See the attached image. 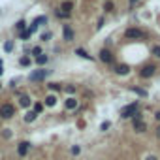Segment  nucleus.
<instances>
[{
  "instance_id": "1",
  "label": "nucleus",
  "mask_w": 160,
  "mask_h": 160,
  "mask_svg": "<svg viewBox=\"0 0 160 160\" xmlns=\"http://www.w3.org/2000/svg\"><path fill=\"white\" fill-rule=\"evenodd\" d=\"M138 108H139V102H138V100L132 102V104H128V106H124V108L121 109V119H132L134 113L138 111Z\"/></svg>"
},
{
  "instance_id": "2",
  "label": "nucleus",
  "mask_w": 160,
  "mask_h": 160,
  "mask_svg": "<svg viewBox=\"0 0 160 160\" xmlns=\"http://www.w3.org/2000/svg\"><path fill=\"white\" fill-rule=\"evenodd\" d=\"M51 73V70H34V72H30V75H28V81H32V83H36V81H43V79L47 77Z\"/></svg>"
},
{
  "instance_id": "3",
  "label": "nucleus",
  "mask_w": 160,
  "mask_h": 160,
  "mask_svg": "<svg viewBox=\"0 0 160 160\" xmlns=\"http://www.w3.org/2000/svg\"><path fill=\"white\" fill-rule=\"evenodd\" d=\"M124 38H126V40H141V38H145V32H143L141 28L132 27V28H126V30H124Z\"/></svg>"
},
{
  "instance_id": "4",
  "label": "nucleus",
  "mask_w": 160,
  "mask_h": 160,
  "mask_svg": "<svg viewBox=\"0 0 160 160\" xmlns=\"http://www.w3.org/2000/svg\"><path fill=\"white\" fill-rule=\"evenodd\" d=\"M13 117H15V108L12 104L0 106V119H13Z\"/></svg>"
},
{
  "instance_id": "5",
  "label": "nucleus",
  "mask_w": 160,
  "mask_h": 160,
  "mask_svg": "<svg viewBox=\"0 0 160 160\" xmlns=\"http://www.w3.org/2000/svg\"><path fill=\"white\" fill-rule=\"evenodd\" d=\"M156 73V66L154 64H145L141 70H139V77L141 79H149V77H152Z\"/></svg>"
},
{
  "instance_id": "6",
  "label": "nucleus",
  "mask_w": 160,
  "mask_h": 160,
  "mask_svg": "<svg viewBox=\"0 0 160 160\" xmlns=\"http://www.w3.org/2000/svg\"><path fill=\"white\" fill-rule=\"evenodd\" d=\"M98 58H100L104 64H111V62H113V53H111L108 47H102L100 53H98Z\"/></svg>"
},
{
  "instance_id": "7",
  "label": "nucleus",
  "mask_w": 160,
  "mask_h": 160,
  "mask_svg": "<svg viewBox=\"0 0 160 160\" xmlns=\"http://www.w3.org/2000/svg\"><path fill=\"white\" fill-rule=\"evenodd\" d=\"M30 141H21V143H17V156H27L28 154V149H30Z\"/></svg>"
},
{
  "instance_id": "8",
  "label": "nucleus",
  "mask_w": 160,
  "mask_h": 160,
  "mask_svg": "<svg viewBox=\"0 0 160 160\" xmlns=\"http://www.w3.org/2000/svg\"><path fill=\"white\" fill-rule=\"evenodd\" d=\"M62 38H64L66 42H72V40L75 38V34H73V28H72L70 25H62Z\"/></svg>"
},
{
  "instance_id": "9",
  "label": "nucleus",
  "mask_w": 160,
  "mask_h": 160,
  "mask_svg": "<svg viewBox=\"0 0 160 160\" xmlns=\"http://www.w3.org/2000/svg\"><path fill=\"white\" fill-rule=\"evenodd\" d=\"M77 106H79V102H77L73 96H68V98L64 100V108H66L68 111H73V109H77Z\"/></svg>"
},
{
  "instance_id": "10",
  "label": "nucleus",
  "mask_w": 160,
  "mask_h": 160,
  "mask_svg": "<svg viewBox=\"0 0 160 160\" xmlns=\"http://www.w3.org/2000/svg\"><path fill=\"white\" fill-rule=\"evenodd\" d=\"M132 126H134V132H138V134L147 132V122L145 121H132Z\"/></svg>"
},
{
  "instance_id": "11",
  "label": "nucleus",
  "mask_w": 160,
  "mask_h": 160,
  "mask_svg": "<svg viewBox=\"0 0 160 160\" xmlns=\"http://www.w3.org/2000/svg\"><path fill=\"white\" fill-rule=\"evenodd\" d=\"M113 72H115L117 75H128V73H130V66H128V64H117Z\"/></svg>"
},
{
  "instance_id": "12",
  "label": "nucleus",
  "mask_w": 160,
  "mask_h": 160,
  "mask_svg": "<svg viewBox=\"0 0 160 160\" xmlns=\"http://www.w3.org/2000/svg\"><path fill=\"white\" fill-rule=\"evenodd\" d=\"M57 102H58V98H57L55 94H47V96H45V100H43L42 104H43L45 108H55V106H57Z\"/></svg>"
},
{
  "instance_id": "13",
  "label": "nucleus",
  "mask_w": 160,
  "mask_h": 160,
  "mask_svg": "<svg viewBox=\"0 0 160 160\" xmlns=\"http://www.w3.org/2000/svg\"><path fill=\"white\" fill-rule=\"evenodd\" d=\"M19 106H21V108H25V109H28V108L32 106L30 96H28V94H21V96H19Z\"/></svg>"
},
{
  "instance_id": "14",
  "label": "nucleus",
  "mask_w": 160,
  "mask_h": 160,
  "mask_svg": "<svg viewBox=\"0 0 160 160\" xmlns=\"http://www.w3.org/2000/svg\"><path fill=\"white\" fill-rule=\"evenodd\" d=\"M58 10H60V12H66V13H72V10H73V2H72V0H64Z\"/></svg>"
},
{
  "instance_id": "15",
  "label": "nucleus",
  "mask_w": 160,
  "mask_h": 160,
  "mask_svg": "<svg viewBox=\"0 0 160 160\" xmlns=\"http://www.w3.org/2000/svg\"><path fill=\"white\" fill-rule=\"evenodd\" d=\"M75 55H77V57H81V58H85V60H94L92 55H89L83 47H77V49H75Z\"/></svg>"
},
{
  "instance_id": "16",
  "label": "nucleus",
  "mask_w": 160,
  "mask_h": 160,
  "mask_svg": "<svg viewBox=\"0 0 160 160\" xmlns=\"http://www.w3.org/2000/svg\"><path fill=\"white\" fill-rule=\"evenodd\" d=\"M34 62H36L38 66H45V64L49 62V57H47L45 53H42V55H38V57L34 58Z\"/></svg>"
},
{
  "instance_id": "17",
  "label": "nucleus",
  "mask_w": 160,
  "mask_h": 160,
  "mask_svg": "<svg viewBox=\"0 0 160 160\" xmlns=\"http://www.w3.org/2000/svg\"><path fill=\"white\" fill-rule=\"evenodd\" d=\"M23 119H25V122H28V124H30V122H34V121L38 119V115H36L32 109H28V111L25 113V117H23Z\"/></svg>"
},
{
  "instance_id": "18",
  "label": "nucleus",
  "mask_w": 160,
  "mask_h": 160,
  "mask_svg": "<svg viewBox=\"0 0 160 160\" xmlns=\"http://www.w3.org/2000/svg\"><path fill=\"white\" fill-rule=\"evenodd\" d=\"M19 64H21V66H25V68H28V66L32 64V58H30L28 55H23V57L19 58Z\"/></svg>"
},
{
  "instance_id": "19",
  "label": "nucleus",
  "mask_w": 160,
  "mask_h": 160,
  "mask_svg": "<svg viewBox=\"0 0 160 160\" xmlns=\"http://www.w3.org/2000/svg\"><path fill=\"white\" fill-rule=\"evenodd\" d=\"M45 109V106L42 104V102H36V104H32V111L36 113V115H42V111Z\"/></svg>"
},
{
  "instance_id": "20",
  "label": "nucleus",
  "mask_w": 160,
  "mask_h": 160,
  "mask_svg": "<svg viewBox=\"0 0 160 160\" xmlns=\"http://www.w3.org/2000/svg\"><path fill=\"white\" fill-rule=\"evenodd\" d=\"M15 30H19V32L27 30V21H25V19H19V21L15 23Z\"/></svg>"
},
{
  "instance_id": "21",
  "label": "nucleus",
  "mask_w": 160,
  "mask_h": 160,
  "mask_svg": "<svg viewBox=\"0 0 160 160\" xmlns=\"http://www.w3.org/2000/svg\"><path fill=\"white\" fill-rule=\"evenodd\" d=\"M32 23H34L36 27H42V25H45V23H47V17H45V15H40V17H36Z\"/></svg>"
},
{
  "instance_id": "22",
  "label": "nucleus",
  "mask_w": 160,
  "mask_h": 160,
  "mask_svg": "<svg viewBox=\"0 0 160 160\" xmlns=\"http://www.w3.org/2000/svg\"><path fill=\"white\" fill-rule=\"evenodd\" d=\"M13 47H15L13 40H8V42H4V51H6V53H12V51H13Z\"/></svg>"
},
{
  "instance_id": "23",
  "label": "nucleus",
  "mask_w": 160,
  "mask_h": 160,
  "mask_svg": "<svg viewBox=\"0 0 160 160\" xmlns=\"http://www.w3.org/2000/svg\"><path fill=\"white\" fill-rule=\"evenodd\" d=\"M70 154H72V156H79V154H81V145H72Z\"/></svg>"
},
{
  "instance_id": "24",
  "label": "nucleus",
  "mask_w": 160,
  "mask_h": 160,
  "mask_svg": "<svg viewBox=\"0 0 160 160\" xmlns=\"http://www.w3.org/2000/svg\"><path fill=\"white\" fill-rule=\"evenodd\" d=\"M47 89H49L51 92H58L62 87H60V83H49V85H47Z\"/></svg>"
},
{
  "instance_id": "25",
  "label": "nucleus",
  "mask_w": 160,
  "mask_h": 160,
  "mask_svg": "<svg viewBox=\"0 0 160 160\" xmlns=\"http://www.w3.org/2000/svg\"><path fill=\"white\" fill-rule=\"evenodd\" d=\"M2 138H4V139H12V138H13V130L4 128V130H2Z\"/></svg>"
},
{
  "instance_id": "26",
  "label": "nucleus",
  "mask_w": 160,
  "mask_h": 160,
  "mask_svg": "<svg viewBox=\"0 0 160 160\" xmlns=\"http://www.w3.org/2000/svg\"><path fill=\"white\" fill-rule=\"evenodd\" d=\"M55 15H57L58 19H70V15H72V13H66V12H60V10H57V12H55Z\"/></svg>"
},
{
  "instance_id": "27",
  "label": "nucleus",
  "mask_w": 160,
  "mask_h": 160,
  "mask_svg": "<svg viewBox=\"0 0 160 160\" xmlns=\"http://www.w3.org/2000/svg\"><path fill=\"white\" fill-rule=\"evenodd\" d=\"M30 36H32V34H30V30H28V28H27V30H23V32H19V40H25V42H27Z\"/></svg>"
},
{
  "instance_id": "28",
  "label": "nucleus",
  "mask_w": 160,
  "mask_h": 160,
  "mask_svg": "<svg viewBox=\"0 0 160 160\" xmlns=\"http://www.w3.org/2000/svg\"><path fill=\"white\" fill-rule=\"evenodd\" d=\"M130 91H132V92H136V94H139V96H147V91H145V89H139V87H132Z\"/></svg>"
},
{
  "instance_id": "29",
  "label": "nucleus",
  "mask_w": 160,
  "mask_h": 160,
  "mask_svg": "<svg viewBox=\"0 0 160 160\" xmlns=\"http://www.w3.org/2000/svg\"><path fill=\"white\" fill-rule=\"evenodd\" d=\"M104 10H106V12L109 13V12H113V10H115V4L111 2V0H108V2L104 4Z\"/></svg>"
},
{
  "instance_id": "30",
  "label": "nucleus",
  "mask_w": 160,
  "mask_h": 160,
  "mask_svg": "<svg viewBox=\"0 0 160 160\" xmlns=\"http://www.w3.org/2000/svg\"><path fill=\"white\" fill-rule=\"evenodd\" d=\"M30 53H32V57L36 58V57H38V55H42L43 51H42V47H40V45H36V47H32V49H30Z\"/></svg>"
},
{
  "instance_id": "31",
  "label": "nucleus",
  "mask_w": 160,
  "mask_h": 160,
  "mask_svg": "<svg viewBox=\"0 0 160 160\" xmlns=\"http://www.w3.org/2000/svg\"><path fill=\"white\" fill-rule=\"evenodd\" d=\"M151 55H154L156 58H160V45H152L151 47Z\"/></svg>"
},
{
  "instance_id": "32",
  "label": "nucleus",
  "mask_w": 160,
  "mask_h": 160,
  "mask_svg": "<svg viewBox=\"0 0 160 160\" xmlns=\"http://www.w3.org/2000/svg\"><path fill=\"white\" fill-rule=\"evenodd\" d=\"M51 38H53V32H43V34L40 36V40H42V42H49Z\"/></svg>"
},
{
  "instance_id": "33",
  "label": "nucleus",
  "mask_w": 160,
  "mask_h": 160,
  "mask_svg": "<svg viewBox=\"0 0 160 160\" xmlns=\"http://www.w3.org/2000/svg\"><path fill=\"white\" fill-rule=\"evenodd\" d=\"M109 128H111V122H109V121H104V122L100 124V130H102V132H108Z\"/></svg>"
},
{
  "instance_id": "34",
  "label": "nucleus",
  "mask_w": 160,
  "mask_h": 160,
  "mask_svg": "<svg viewBox=\"0 0 160 160\" xmlns=\"http://www.w3.org/2000/svg\"><path fill=\"white\" fill-rule=\"evenodd\" d=\"M21 79H23V77H13L12 81H10V89H15V87H17V83L21 81Z\"/></svg>"
},
{
  "instance_id": "35",
  "label": "nucleus",
  "mask_w": 160,
  "mask_h": 160,
  "mask_svg": "<svg viewBox=\"0 0 160 160\" xmlns=\"http://www.w3.org/2000/svg\"><path fill=\"white\" fill-rule=\"evenodd\" d=\"M64 91H66L68 94H73V92H75V87H73V85H68V87H66Z\"/></svg>"
},
{
  "instance_id": "36",
  "label": "nucleus",
  "mask_w": 160,
  "mask_h": 160,
  "mask_svg": "<svg viewBox=\"0 0 160 160\" xmlns=\"http://www.w3.org/2000/svg\"><path fill=\"white\" fill-rule=\"evenodd\" d=\"M145 160H158V156H156V154H147Z\"/></svg>"
},
{
  "instance_id": "37",
  "label": "nucleus",
  "mask_w": 160,
  "mask_h": 160,
  "mask_svg": "<svg viewBox=\"0 0 160 160\" xmlns=\"http://www.w3.org/2000/svg\"><path fill=\"white\" fill-rule=\"evenodd\" d=\"M154 134H156V138H158V139H160V124H158V126H156V130H154Z\"/></svg>"
},
{
  "instance_id": "38",
  "label": "nucleus",
  "mask_w": 160,
  "mask_h": 160,
  "mask_svg": "<svg viewBox=\"0 0 160 160\" xmlns=\"http://www.w3.org/2000/svg\"><path fill=\"white\" fill-rule=\"evenodd\" d=\"M154 119H156V121L160 122V111H154Z\"/></svg>"
},
{
  "instance_id": "39",
  "label": "nucleus",
  "mask_w": 160,
  "mask_h": 160,
  "mask_svg": "<svg viewBox=\"0 0 160 160\" xmlns=\"http://www.w3.org/2000/svg\"><path fill=\"white\" fill-rule=\"evenodd\" d=\"M2 73H4V68H2V66H0V75H2Z\"/></svg>"
},
{
  "instance_id": "40",
  "label": "nucleus",
  "mask_w": 160,
  "mask_h": 160,
  "mask_svg": "<svg viewBox=\"0 0 160 160\" xmlns=\"http://www.w3.org/2000/svg\"><path fill=\"white\" fill-rule=\"evenodd\" d=\"M134 2H138V0H130V4H134Z\"/></svg>"
},
{
  "instance_id": "41",
  "label": "nucleus",
  "mask_w": 160,
  "mask_h": 160,
  "mask_svg": "<svg viewBox=\"0 0 160 160\" xmlns=\"http://www.w3.org/2000/svg\"><path fill=\"white\" fill-rule=\"evenodd\" d=\"M0 66H2V60H0Z\"/></svg>"
},
{
  "instance_id": "42",
  "label": "nucleus",
  "mask_w": 160,
  "mask_h": 160,
  "mask_svg": "<svg viewBox=\"0 0 160 160\" xmlns=\"http://www.w3.org/2000/svg\"><path fill=\"white\" fill-rule=\"evenodd\" d=\"M0 89H2V83H0Z\"/></svg>"
}]
</instances>
